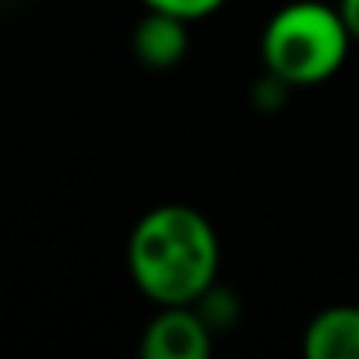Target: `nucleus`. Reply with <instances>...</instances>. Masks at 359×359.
<instances>
[{
    "label": "nucleus",
    "instance_id": "obj_2",
    "mask_svg": "<svg viewBox=\"0 0 359 359\" xmlns=\"http://www.w3.org/2000/svg\"><path fill=\"white\" fill-rule=\"evenodd\" d=\"M352 43L338 8L320 0H292L268 18L261 57L278 85H320L341 71Z\"/></svg>",
    "mask_w": 359,
    "mask_h": 359
},
{
    "label": "nucleus",
    "instance_id": "obj_6",
    "mask_svg": "<svg viewBox=\"0 0 359 359\" xmlns=\"http://www.w3.org/2000/svg\"><path fill=\"white\" fill-rule=\"evenodd\" d=\"M148 11H165V15H176V18H187V22H198L212 11H219L226 0H141Z\"/></svg>",
    "mask_w": 359,
    "mask_h": 359
},
{
    "label": "nucleus",
    "instance_id": "obj_1",
    "mask_svg": "<svg viewBox=\"0 0 359 359\" xmlns=\"http://www.w3.org/2000/svg\"><path fill=\"white\" fill-rule=\"evenodd\" d=\"M127 268L134 285L158 306L198 303L219 275V236L198 208H151L130 233Z\"/></svg>",
    "mask_w": 359,
    "mask_h": 359
},
{
    "label": "nucleus",
    "instance_id": "obj_5",
    "mask_svg": "<svg viewBox=\"0 0 359 359\" xmlns=\"http://www.w3.org/2000/svg\"><path fill=\"white\" fill-rule=\"evenodd\" d=\"M303 352L310 359H359V306L320 310L306 324Z\"/></svg>",
    "mask_w": 359,
    "mask_h": 359
},
{
    "label": "nucleus",
    "instance_id": "obj_3",
    "mask_svg": "<svg viewBox=\"0 0 359 359\" xmlns=\"http://www.w3.org/2000/svg\"><path fill=\"white\" fill-rule=\"evenodd\" d=\"M208 352H212V324L205 313L194 310V303L162 306L141 338L144 359H208Z\"/></svg>",
    "mask_w": 359,
    "mask_h": 359
},
{
    "label": "nucleus",
    "instance_id": "obj_7",
    "mask_svg": "<svg viewBox=\"0 0 359 359\" xmlns=\"http://www.w3.org/2000/svg\"><path fill=\"white\" fill-rule=\"evenodd\" d=\"M338 11H341V18H345L352 39L359 43V0H338Z\"/></svg>",
    "mask_w": 359,
    "mask_h": 359
},
{
    "label": "nucleus",
    "instance_id": "obj_4",
    "mask_svg": "<svg viewBox=\"0 0 359 359\" xmlns=\"http://www.w3.org/2000/svg\"><path fill=\"white\" fill-rule=\"evenodd\" d=\"M187 43H191L187 18H176L165 11H148L134 29V57L155 71H165L184 60Z\"/></svg>",
    "mask_w": 359,
    "mask_h": 359
}]
</instances>
